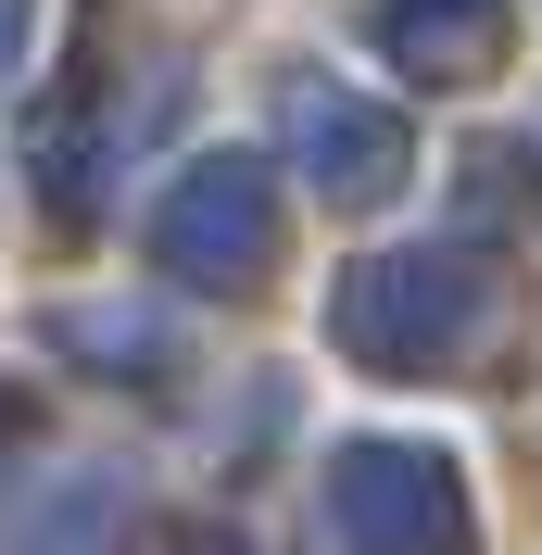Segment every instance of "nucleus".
Masks as SVG:
<instances>
[{"mask_svg":"<svg viewBox=\"0 0 542 555\" xmlns=\"http://www.w3.org/2000/svg\"><path fill=\"white\" fill-rule=\"evenodd\" d=\"M479 328H492V266L467 241H391L328 278V353H353L366 379H441L479 353Z\"/></svg>","mask_w":542,"mask_h":555,"instance_id":"1","label":"nucleus"},{"mask_svg":"<svg viewBox=\"0 0 542 555\" xmlns=\"http://www.w3.org/2000/svg\"><path fill=\"white\" fill-rule=\"evenodd\" d=\"M328 543L340 555H479L467 467L441 442H391V429L328 442Z\"/></svg>","mask_w":542,"mask_h":555,"instance_id":"2","label":"nucleus"},{"mask_svg":"<svg viewBox=\"0 0 542 555\" xmlns=\"http://www.w3.org/2000/svg\"><path fill=\"white\" fill-rule=\"evenodd\" d=\"M278 177L253 165V152H203V165L165 177V203H152V266L177 278V291H253V278L278 266Z\"/></svg>","mask_w":542,"mask_h":555,"instance_id":"3","label":"nucleus"},{"mask_svg":"<svg viewBox=\"0 0 542 555\" xmlns=\"http://www.w3.org/2000/svg\"><path fill=\"white\" fill-rule=\"evenodd\" d=\"M278 139H291L304 190H315V203H340V215L391 203V190L416 177L404 114L378 102V89H353V76H291V89H278Z\"/></svg>","mask_w":542,"mask_h":555,"instance_id":"4","label":"nucleus"},{"mask_svg":"<svg viewBox=\"0 0 542 555\" xmlns=\"http://www.w3.org/2000/svg\"><path fill=\"white\" fill-rule=\"evenodd\" d=\"M127 530H139V492L102 454L51 442L0 467V555H127Z\"/></svg>","mask_w":542,"mask_h":555,"instance_id":"5","label":"nucleus"},{"mask_svg":"<svg viewBox=\"0 0 542 555\" xmlns=\"http://www.w3.org/2000/svg\"><path fill=\"white\" fill-rule=\"evenodd\" d=\"M505 26H517V0H378V13H366V38L404 76H429V89L492 76V64H505Z\"/></svg>","mask_w":542,"mask_h":555,"instance_id":"6","label":"nucleus"},{"mask_svg":"<svg viewBox=\"0 0 542 555\" xmlns=\"http://www.w3.org/2000/svg\"><path fill=\"white\" fill-rule=\"evenodd\" d=\"M64 341H102L114 366H165V328L152 315H64Z\"/></svg>","mask_w":542,"mask_h":555,"instance_id":"7","label":"nucleus"},{"mask_svg":"<svg viewBox=\"0 0 542 555\" xmlns=\"http://www.w3.org/2000/svg\"><path fill=\"white\" fill-rule=\"evenodd\" d=\"M26 26H38V0H0V76H13V51H26Z\"/></svg>","mask_w":542,"mask_h":555,"instance_id":"8","label":"nucleus"}]
</instances>
